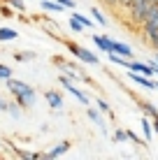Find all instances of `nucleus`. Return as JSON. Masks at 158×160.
Segmentation results:
<instances>
[{"mask_svg": "<svg viewBox=\"0 0 158 160\" xmlns=\"http://www.w3.org/2000/svg\"><path fill=\"white\" fill-rule=\"evenodd\" d=\"M9 77H12V70H9L7 65H3V63H0V79H5V81H7Z\"/></svg>", "mask_w": 158, "mask_h": 160, "instance_id": "nucleus-22", "label": "nucleus"}, {"mask_svg": "<svg viewBox=\"0 0 158 160\" xmlns=\"http://www.w3.org/2000/svg\"><path fill=\"white\" fill-rule=\"evenodd\" d=\"M151 2H158V0H151Z\"/></svg>", "mask_w": 158, "mask_h": 160, "instance_id": "nucleus-32", "label": "nucleus"}, {"mask_svg": "<svg viewBox=\"0 0 158 160\" xmlns=\"http://www.w3.org/2000/svg\"><path fill=\"white\" fill-rule=\"evenodd\" d=\"M19 32L14 28H0V42H9V40H16Z\"/></svg>", "mask_w": 158, "mask_h": 160, "instance_id": "nucleus-13", "label": "nucleus"}, {"mask_svg": "<svg viewBox=\"0 0 158 160\" xmlns=\"http://www.w3.org/2000/svg\"><path fill=\"white\" fill-rule=\"evenodd\" d=\"M58 81H61V86L65 88V91H70V95H74V98H77V100H79L81 104H89V98H86L84 93L79 91V88H74L72 79H68V77H58Z\"/></svg>", "mask_w": 158, "mask_h": 160, "instance_id": "nucleus-5", "label": "nucleus"}, {"mask_svg": "<svg viewBox=\"0 0 158 160\" xmlns=\"http://www.w3.org/2000/svg\"><path fill=\"white\" fill-rule=\"evenodd\" d=\"M5 5L12 9H19V12H26V2L23 0H5Z\"/></svg>", "mask_w": 158, "mask_h": 160, "instance_id": "nucleus-17", "label": "nucleus"}, {"mask_svg": "<svg viewBox=\"0 0 158 160\" xmlns=\"http://www.w3.org/2000/svg\"><path fill=\"white\" fill-rule=\"evenodd\" d=\"M154 130L158 132V116H154Z\"/></svg>", "mask_w": 158, "mask_h": 160, "instance_id": "nucleus-29", "label": "nucleus"}, {"mask_svg": "<svg viewBox=\"0 0 158 160\" xmlns=\"http://www.w3.org/2000/svg\"><path fill=\"white\" fill-rule=\"evenodd\" d=\"M9 109H12V104L7 100H0V112H9Z\"/></svg>", "mask_w": 158, "mask_h": 160, "instance_id": "nucleus-27", "label": "nucleus"}, {"mask_svg": "<svg viewBox=\"0 0 158 160\" xmlns=\"http://www.w3.org/2000/svg\"><path fill=\"white\" fill-rule=\"evenodd\" d=\"M93 42H95V44H98V47H100L105 53L114 51V40H110L107 35H93Z\"/></svg>", "mask_w": 158, "mask_h": 160, "instance_id": "nucleus-10", "label": "nucleus"}, {"mask_svg": "<svg viewBox=\"0 0 158 160\" xmlns=\"http://www.w3.org/2000/svg\"><path fill=\"white\" fill-rule=\"evenodd\" d=\"M91 14H93V19H95L100 26H107V19H105V14H102L98 7H91Z\"/></svg>", "mask_w": 158, "mask_h": 160, "instance_id": "nucleus-18", "label": "nucleus"}, {"mask_svg": "<svg viewBox=\"0 0 158 160\" xmlns=\"http://www.w3.org/2000/svg\"><path fill=\"white\" fill-rule=\"evenodd\" d=\"M70 28H72L74 32H79V30H84V26H81L77 19H72V16H70Z\"/></svg>", "mask_w": 158, "mask_h": 160, "instance_id": "nucleus-25", "label": "nucleus"}, {"mask_svg": "<svg viewBox=\"0 0 158 160\" xmlns=\"http://www.w3.org/2000/svg\"><path fill=\"white\" fill-rule=\"evenodd\" d=\"M35 58V51H19L14 53V60H19V63H26V60H33Z\"/></svg>", "mask_w": 158, "mask_h": 160, "instance_id": "nucleus-15", "label": "nucleus"}, {"mask_svg": "<svg viewBox=\"0 0 158 160\" xmlns=\"http://www.w3.org/2000/svg\"><path fill=\"white\" fill-rule=\"evenodd\" d=\"M142 35L146 37V42L154 49H158V2H151L146 9V16L142 21Z\"/></svg>", "mask_w": 158, "mask_h": 160, "instance_id": "nucleus-2", "label": "nucleus"}, {"mask_svg": "<svg viewBox=\"0 0 158 160\" xmlns=\"http://www.w3.org/2000/svg\"><path fill=\"white\" fill-rule=\"evenodd\" d=\"M154 60H156V63H158V53H156V58H154Z\"/></svg>", "mask_w": 158, "mask_h": 160, "instance_id": "nucleus-30", "label": "nucleus"}, {"mask_svg": "<svg viewBox=\"0 0 158 160\" xmlns=\"http://www.w3.org/2000/svg\"><path fill=\"white\" fill-rule=\"evenodd\" d=\"M65 47L70 49V53H72L74 58H79L81 63H89V65H98V58L93 51H89V49L79 47V44H72V42H65Z\"/></svg>", "mask_w": 158, "mask_h": 160, "instance_id": "nucleus-4", "label": "nucleus"}, {"mask_svg": "<svg viewBox=\"0 0 158 160\" xmlns=\"http://www.w3.org/2000/svg\"><path fill=\"white\" fill-rule=\"evenodd\" d=\"M98 109H100V112H105L107 116H112V107H110L105 100H102V98H98Z\"/></svg>", "mask_w": 158, "mask_h": 160, "instance_id": "nucleus-21", "label": "nucleus"}, {"mask_svg": "<svg viewBox=\"0 0 158 160\" xmlns=\"http://www.w3.org/2000/svg\"><path fill=\"white\" fill-rule=\"evenodd\" d=\"M7 88L14 95V102L19 104L21 109H28V107L35 104V91H33V86H28L26 81H19V79H12V77H9Z\"/></svg>", "mask_w": 158, "mask_h": 160, "instance_id": "nucleus-1", "label": "nucleus"}, {"mask_svg": "<svg viewBox=\"0 0 158 160\" xmlns=\"http://www.w3.org/2000/svg\"><path fill=\"white\" fill-rule=\"evenodd\" d=\"M126 139H128L126 130H116V132H114V142H126Z\"/></svg>", "mask_w": 158, "mask_h": 160, "instance_id": "nucleus-24", "label": "nucleus"}, {"mask_svg": "<svg viewBox=\"0 0 158 160\" xmlns=\"http://www.w3.org/2000/svg\"><path fill=\"white\" fill-rule=\"evenodd\" d=\"M128 77L135 81V84H140V86L149 88V91H156V81L146 79V74H140V72H133V70H130V72H128Z\"/></svg>", "mask_w": 158, "mask_h": 160, "instance_id": "nucleus-8", "label": "nucleus"}, {"mask_svg": "<svg viewBox=\"0 0 158 160\" xmlns=\"http://www.w3.org/2000/svg\"><path fill=\"white\" fill-rule=\"evenodd\" d=\"M89 118L93 121L95 125H100V128H105V121H102V116H100V112H98V109H91V107H89Z\"/></svg>", "mask_w": 158, "mask_h": 160, "instance_id": "nucleus-14", "label": "nucleus"}, {"mask_svg": "<svg viewBox=\"0 0 158 160\" xmlns=\"http://www.w3.org/2000/svg\"><path fill=\"white\" fill-rule=\"evenodd\" d=\"M149 5H151V0H133V2L128 5V19H130V23L133 26H142V21H144V16H146V9H149Z\"/></svg>", "mask_w": 158, "mask_h": 160, "instance_id": "nucleus-3", "label": "nucleus"}, {"mask_svg": "<svg viewBox=\"0 0 158 160\" xmlns=\"http://www.w3.org/2000/svg\"><path fill=\"white\" fill-rule=\"evenodd\" d=\"M44 100H47V104H49L51 109H63V95H61V93L47 91V93H44Z\"/></svg>", "mask_w": 158, "mask_h": 160, "instance_id": "nucleus-9", "label": "nucleus"}, {"mask_svg": "<svg viewBox=\"0 0 158 160\" xmlns=\"http://www.w3.org/2000/svg\"><path fill=\"white\" fill-rule=\"evenodd\" d=\"M68 151H70V142H61V144H56L54 148H49L47 153H42V158L54 160V158H61V156H65Z\"/></svg>", "mask_w": 158, "mask_h": 160, "instance_id": "nucleus-6", "label": "nucleus"}, {"mask_svg": "<svg viewBox=\"0 0 158 160\" xmlns=\"http://www.w3.org/2000/svg\"><path fill=\"white\" fill-rule=\"evenodd\" d=\"M128 70L133 72H140V74H146V77H154V65H146V63H140V60H128Z\"/></svg>", "mask_w": 158, "mask_h": 160, "instance_id": "nucleus-7", "label": "nucleus"}, {"mask_svg": "<svg viewBox=\"0 0 158 160\" xmlns=\"http://www.w3.org/2000/svg\"><path fill=\"white\" fill-rule=\"evenodd\" d=\"M133 98H135V95H133ZM135 100H137L140 109H142V112L146 114V116H151V118H154V116H158V109H156L151 102H146V100H140V98H135Z\"/></svg>", "mask_w": 158, "mask_h": 160, "instance_id": "nucleus-11", "label": "nucleus"}, {"mask_svg": "<svg viewBox=\"0 0 158 160\" xmlns=\"http://www.w3.org/2000/svg\"><path fill=\"white\" fill-rule=\"evenodd\" d=\"M114 53H119V56H123V58H133V49H130L128 44H123V42H116V40H114Z\"/></svg>", "mask_w": 158, "mask_h": 160, "instance_id": "nucleus-12", "label": "nucleus"}, {"mask_svg": "<svg viewBox=\"0 0 158 160\" xmlns=\"http://www.w3.org/2000/svg\"><path fill=\"white\" fill-rule=\"evenodd\" d=\"M130 2H133V0H119V7H123V9H126Z\"/></svg>", "mask_w": 158, "mask_h": 160, "instance_id": "nucleus-28", "label": "nucleus"}, {"mask_svg": "<svg viewBox=\"0 0 158 160\" xmlns=\"http://www.w3.org/2000/svg\"><path fill=\"white\" fill-rule=\"evenodd\" d=\"M42 7L49 9V12H61V9H63L58 2H51V0H42Z\"/></svg>", "mask_w": 158, "mask_h": 160, "instance_id": "nucleus-19", "label": "nucleus"}, {"mask_svg": "<svg viewBox=\"0 0 158 160\" xmlns=\"http://www.w3.org/2000/svg\"><path fill=\"white\" fill-rule=\"evenodd\" d=\"M72 19H77L81 26H84V28H91V26H93V21L89 19V16H84V14H72Z\"/></svg>", "mask_w": 158, "mask_h": 160, "instance_id": "nucleus-20", "label": "nucleus"}, {"mask_svg": "<svg viewBox=\"0 0 158 160\" xmlns=\"http://www.w3.org/2000/svg\"><path fill=\"white\" fill-rule=\"evenodd\" d=\"M156 91H158V81H156Z\"/></svg>", "mask_w": 158, "mask_h": 160, "instance_id": "nucleus-31", "label": "nucleus"}, {"mask_svg": "<svg viewBox=\"0 0 158 160\" xmlns=\"http://www.w3.org/2000/svg\"><path fill=\"white\" fill-rule=\"evenodd\" d=\"M56 2L61 5L63 9H72V7H74V0H56Z\"/></svg>", "mask_w": 158, "mask_h": 160, "instance_id": "nucleus-26", "label": "nucleus"}, {"mask_svg": "<svg viewBox=\"0 0 158 160\" xmlns=\"http://www.w3.org/2000/svg\"><path fill=\"white\" fill-rule=\"evenodd\" d=\"M142 132H144V139L149 142V139H151V135H154V128H151L149 118H142Z\"/></svg>", "mask_w": 158, "mask_h": 160, "instance_id": "nucleus-16", "label": "nucleus"}, {"mask_svg": "<svg viewBox=\"0 0 158 160\" xmlns=\"http://www.w3.org/2000/svg\"><path fill=\"white\" fill-rule=\"evenodd\" d=\"M126 135H128V139H130V142H135V144H146V139H140V137L135 135L133 130H126Z\"/></svg>", "mask_w": 158, "mask_h": 160, "instance_id": "nucleus-23", "label": "nucleus"}]
</instances>
